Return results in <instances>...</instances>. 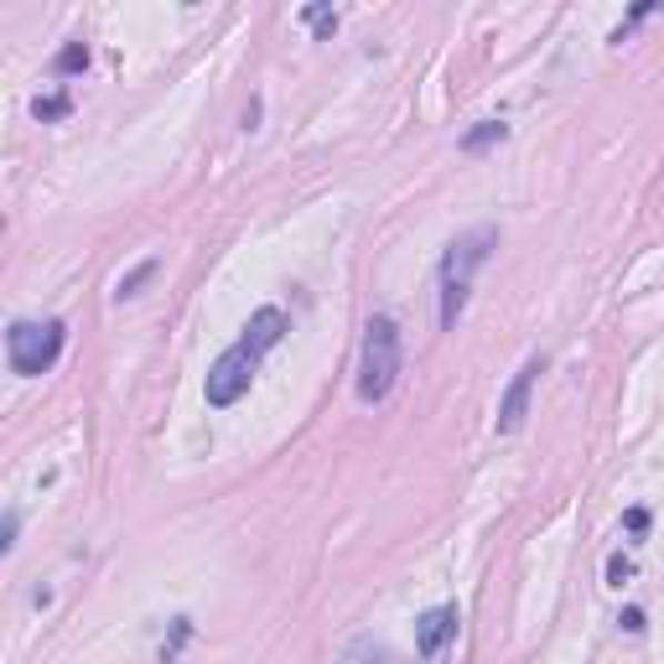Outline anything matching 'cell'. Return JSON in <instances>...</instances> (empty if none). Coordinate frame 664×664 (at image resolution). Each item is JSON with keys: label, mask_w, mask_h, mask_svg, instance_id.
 <instances>
[{"label": "cell", "mask_w": 664, "mask_h": 664, "mask_svg": "<svg viewBox=\"0 0 664 664\" xmlns=\"http://www.w3.org/2000/svg\"><path fill=\"white\" fill-rule=\"evenodd\" d=\"M623 628L638 633V628H644V613H638V607H628V613H623Z\"/></svg>", "instance_id": "11"}, {"label": "cell", "mask_w": 664, "mask_h": 664, "mask_svg": "<svg viewBox=\"0 0 664 664\" xmlns=\"http://www.w3.org/2000/svg\"><path fill=\"white\" fill-rule=\"evenodd\" d=\"M493 141H504V125H499V120H483L462 145H467V151H483V145H493Z\"/></svg>", "instance_id": "7"}, {"label": "cell", "mask_w": 664, "mask_h": 664, "mask_svg": "<svg viewBox=\"0 0 664 664\" xmlns=\"http://www.w3.org/2000/svg\"><path fill=\"white\" fill-rule=\"evenodd\" d=\"M79 68H89V48L73 42V48H63V58H58V73H79Z\"/></svg>", "instance_id": "8"}, {"label": "cell", "mask_w": 664, "mask_h": 664, "mask_svg": "<svg viewBox=\"0 0 664 664\" xmlns=\"http://www.w3.org/2000/svg\"><path fill=\"white\" fill-rule=\"evenodd\" d=\"M68 114V99H37V120H58Z\"/></svg>", "instance_id": "10"}, {"label": "cell", "mask_w": 664, "mask_h": 664, "mask_svg": "<svg viewBox=\"0 0 664 664\" xmlns=\"http://www.w3.org/2000/svg\"><path fill=\"white\" fill-rule=\"evenodd\" d=\"M452 633H457V607H431V613L415 623V644H421V654H426V660H436Z\"/></svg>", "instance_id": "6"}, {"label": "cell", "mask_w": 664, "mask_h": 664, "mask_svg": "<svg viewBox=\"0 0 664 664\" xmlns=\"http://www.w3.org/2000/svg\"><path fill=\"white\" fill-rule=\"evenodd\" d=\"M281 332H285V312H281V306H260V312L250 316L244 338H239L229 353H219V364L208 369V405H234V400L254 384L260 359L281 343Z\"/></svg>", "instance_id": "1"}, {"label": "cell", "mask_w": 664, "mask_h": 664, "mask_svg": "<svg viewBox=\"0 0 664 664\" xmlns=\"http://www.w3.org/2000/svg\"><path fill=\"white\" fill-rule=\"evenodd\" d=\"M400 374V332L390 316H369L364 328V364H359V400H384Z\"/></svg>", "instance_id": "3"}, {"label": "cell", "mask_w": 664, "mask_h": 664, "mask_svg": "<svg viewBox=\"0 0 664 664\" xmlns=\"http://www.w3.org/2000/svg\"><path fill=\"white\" fill-rule=\"evenodd\" d=\"M151 275H157V260H145V265L135 270V275H125V281H120V296H135V285L151 281Z\"/></svg>", "instance_id": "9"}, {"label": "cell", "mask_w": 664, "mask_h": 664, "mask_svg": "<svg viewBox=\"0 0 664 664\" xmlns=\"http://www.w3.org/2000/svg\"><path fill=\"white\" fill-rule=\"evenodd\" d=\"M535 374H540V359H530V364L514 374V384H509L504 405H499V431H504V436L524 426V415H530V390H535Z\"/></svg>", "instance_id": "5"}, {"label": "cell", "mask_w": 664, "mask_h": 664, "mask_svg": "<svg viewBox=\"0 0 664 664\" xmlns=\"http://www.w3.org/2000/svg\"><path fill=\"white\" fill-rule=\"evenodd\" d=\"M493 244H499L493 229H473V234L452 239V250H446V260H442V328H457L467 285H473V270L489 260Z\"/></svg>", "instance_id": "2"}, {"label": "cell", "mask_w": 664, "mask_h": 664, "mask_svg": "<svg viewBox=\"0 0 664 664\" xmlns=\"http://www.w3.org/2000/svg\"><path fill=\"white\" fill-rule=\"evenodd\" d=\"M6 353L17 374H48L63 353V322H17L6 332Z\"/></svg>", "instance_id": "4"}]
</instances>
